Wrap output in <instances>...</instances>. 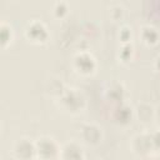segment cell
<instances>
[{"instance_id":"6da1fadb","label":"cell","mask_w":160,"mask_h":160,"mask_svg":"<svg viewBox=\"0 0 160 160\" xmlns=\"http://www.w3.org/2000/svg\"><path fill=\"white\" fill-rule=\"evenodd\" d=\"M36 159L38 160H55L59 159L60 148L59 144L49 136H41L35 141Z\"/></svg>"},{"instance_id":"7a4b0ae2","label":"cell","mask_w":160,"mask_h":160,"mask_svg":"<svg viewBox=\"0 0 160 160\" xmlns=\"http://www.w3.org/2000/svg\"><path fill=\"white\" fill-rule=\"evenodd\" d=\"M60 104L61 108L69 112H79L84 108L85 98L80 91L76 89H69L61 92L60 95Z\"/></svg>"},{"instance_id":"3957f363","label":"cell","mask_w":160,"mask_h":160,"mask_svg":"<svg viewBox=\"0 0 160 160\" xmlns=\"http://www.w3.org/2000/svg\"><path fill=\"white\" fill-rule=\"evenodd\" d=\"M12 154L16 160H35L36 150L35 142L29 139H19L12 148Z\"/></svg>"},{"instance_id":"277c9868","label":"cell","mask_w":160,"mask_h":160,"mask_svg":"<svg viewBox=\"0 0 160 160\" xmlns=\"http://www.w3.org/2000/svg\"><path fill=\"white\" fill-rule=\"evenodd\" d=\"M131 149L132 151L139 156L149 155L151 151H154L152 141L150 134H138L132 138L131 141Z\"/></svg>"},{"instance_id":"5b68a950","label":"cell","mask_w":160,"mask_h":160,"mask_svg":"<svg viewBox=\"0 0 160 160\" xmlns=\"http://www.w3.org/2000/svg\"><path fill=\"white\" fill-rule=\"evenodd\" d=\"M82 148L76 141H68L60 148L59 160H84Z\"/></svg>"},{"instance_id":"8992f818","label":"cell","mask_w":160,"mask_h":160,"mask_svg":"<svg viewBox=\"0 0 160 160\" xmlns=\"http://www.w3.org/2000/svg\"><path fill=\"white\" fill-rule=\"evenodd\" d=\"M25 35H26V38H28L29 41L36 42V44L44 42L48 39L46 28H45V25L41 21L29 22L28 26H26V29H25Z\"/></svg>"},{"instance_id":"52a82bcc","label":"cell","mask_w":160,"mask_h":160,"mask_svg":"<svg viewBox=\"0 0 160 160\" xmlns=\"http://www.w3.org/2000/svg\"><path fill=\"white\" fill-rule=\"evenodd\" d=\"M95 65H96L95 59L91 56V54L81 52L74 58V68L78 72L82 74V75L91 74L95 69Z\"/></svg>"},{"instance_id":"ba28073f","label":"cell","mask_w":160,"mask_h":160,"mask_svg":"<svg viewBox=\"0 0 160 160\" xmlns=\"http://www.w3.org/2000/svg\"><path fill=\"white\" fill-rule=\"evenodd\" d=\"M82 141L88 145H96L101 140V129L94 124H85L80 130Z\"/></svg>"},{"instance_id":"9c48e42d","label":"cell","mask_w":160,"mask_h":160,"mask_svg":"<svg viewBox=\"0 0 160 160\" xmlns=\"http://www.w3.org/2000/svg\"><path fill=\"white\" fill-rule=\"evenodd\" d=\"M114 119L119 124H125L131 119V109L125 104H118L116 110L114 111Z\"/></svg>"},{"instance_id":"30bf717a","label":"cell","mask_w":160,"mask_h":160,"mask_svg":"<svg viewBox=\"0 0 160 160\" xmlns=\"http://www.w3.org/2000/svg\"><path fill=\"white\" fill-rule=\"evenodd\" d=\"M141 36H142L144 42H146V44H149V45H152V44H155V42L158 41L159 34H158V31H156L154 28H151V26H145V28L142 29V31H141Z\"/></svg>"},{"instance_id":"8fae6325","label":"cell","mask_w":160,"mask_h":160,"mask_svg":"<svg viewBox=\"0 0 160 160\" xmlns=\"http://www.w3.org/2000/svg\"><path fill=\"white\" fill-rule=\"evenodd\" d=\"M132 46L130 44H125L122 48H121V51H120V58L122 61H128L130 58H131V54H132V50H130Z\"/></svg>"},{"instance_id":"7c38bea8","label":"cell","mask_w":160,"mask_h":160,"mask_svg":"<svg viewBox=\"0 0 160 160\" xmlns=\"http://www.w3.org/2000/svg\"><path fill=\"white\" fill-rule=\"evenodd\" d=\"M54 14L56 15V16H62L64 14H66V11H68V9H66V5L64 4V2H58V4H55V8H54Z\"/></svg>"},{"instance_id":"4fadbf2b","label":"cell","mask_w":160,"mask_h":160,"mask_svg":"<svg viewBox=\"0 0 160 160\" xmlns=\"http://www.w3.org/2000/svg\"><path fill=\"white\" fill-rule=\"evenodd\" d=\"M150 136H151L154 151H160V131L152 132V134H150Z\"/></svg>"},{"instance_id":"5bb4252c","label":"cell","mask_w":160,"mask_h":160,"mask_svg":"<svg viewBox=\"0 0 160 160\" xmlns=\"http://www.w3.org/2000/svg\"><path fill=\"white\" fill-rule=\"evenodd\" d=\"M154 119H156L160 122V105L154 109Z\"/></svg>"},{"instance_id":"9a60e30c","label":"cell","mask_w":160,"mask_h":160,"mask_svg":"<svg viewBox=\"0 0 160 160\" xmlns=\"http://www.w3.org/2000/svg\"><path fill=\"white\" fill-rule=\"evenodd\" d=\"M35 160H38V159H35Z\"/></svg>"}]
</instances>
